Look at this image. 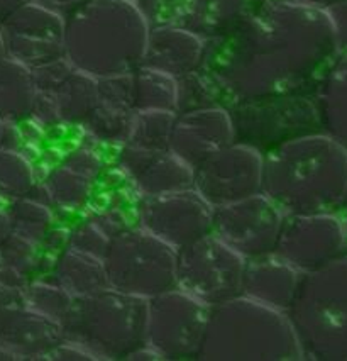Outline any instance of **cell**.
<instances>
[{"instance_id":"1","label":"cell","mask_w":347,"mask_h":361,"mask_svg":"<svg viewBox=\"0 0 347 361\" xmlns=\"http://www.w3.org/2000/svg\"><path fill=\"white\" fill-rule=\"evenodd\" d=\"M337 54L325 9L261 0L227 32L205 41L198 71L229 107L249 99L308 92Z\"/></svg>"},{"instance_id":"2","label":"cell","mask_w":347,"mask_h":361,"mask_svg":"<svg viewBox=\"0 0 347 361\" xmlns=\"http://www.w3.org/2000/svg\"><path fill=\"white\" fill-rule=\"evenodd\" d=\"M149 29L137 0H85L65 18V60L94 78L132 73Z\"/></svg>"},{"instance_id":"3","label":"cell","mask_w":347,"mask_h":361,"mask_svg":"<svg viewBox=\"0 0 347 361\" xmlns=\"http://www.w3.org/2000/svg\"><path fill=\"white\" fill-rule=\"evenodd\" d=\"M302 356L290 319L283 310L237 295L208 310L196 360L275 361Z\"/></svg>"},{"instance_id":"4","label":"cell","mask_w":347,"mask_h":361,"mask_svg":"<svg viewBox=\"0 0 347 361\" xmlns=\"http://www.w3.org/2000/svg\"><path fill=\"white\" fill-rule=\"evenodd\" d=\"M148 299L103 288L90 295L75 297L61 333L85 350L94 360H127L146 343Z\"/></svg>"},{"instance_id":"5","label":"cell","mask_w":347,"mask_h":361,"mask_svg":"<svg viewBox=\"0 0 347 361\" xmlns=\"http://www.w3.org/2000/svg\"><path fill=\"white\" fill-rule=\"evenodd\" d=\"M334 149L312 134L263 153L261 192L285 212L317 214L334 194Z\"/></svg>"},{"instance_id":"6","label":"cell","mask_w":347,"mask_h":361,"mask_svg":"<svg viewBox=\"0 0 347 361\" xmlns=\"http://www.w3.org/2000/svg\"><path fill=\"white\" fill-rule=\"evenodd\" d=\"M108 287L151 299L177 287V250L134 226L111 238L102 258Z\"/></svg>"},{"instance_id":"7","label":"cell","mask_w":347,"mask_h":361,"mask_svg":"<svg viewBox=\"0 0 347 361\" xmlns=\"http://www.w3.org/2000/svg\"><path fill=\"white\" fill-rule=\"evenodd\" d=\"M236 141L261 153L308 134L315 107L307 92L267 95L229 106Z\"/></svg>"},{"instance_id":"8","label":"cell","mask_w":347,"mask_h":361,"mask_svg":"<svg viewBox=\"0 0 347 361\" xmlns=\"http://www.w3.org/2000/svg\"><path fill=\"white\" fill-rule=\"evenodd\" d=\"M244 264L215 234H205L177 251V287L212 307L241 295Z\"/></svg>"},{"instance_id":"9","label":"cell","mask_w":347,"mask_h":361,"mask_svg":"<svg viewBox=\"0 0 347 361\" xmlns=\"http://www.w3.org/2000/svg\"><path fill=\"white\" fill-rule=\"evenodd\" d=\"M210 307L179 287L148 299L146 343L161 360H196Z\"/></svg>"},{"instance_id":"10","label":"cell","mask_w":347,"mask_h":361,"mask_svg":"<svg viewBox=\"0 0 347 361\" xmlns=\"http://www.w3.org/2000/svg\"><path fill=\"white\" fill-rule=\"evenodd\" d=\"M36 102L31 119L43 129L80 128L97 99V78L65 58L32 70Z\"/></svg>"},{"instance_id":"11","label":"cell","mask_w":347,"mask_h":361,"mask_svg":"<svg viewBox=\"0 0 347 361\" xmlns=\"http://www.w3.org/2000/svg\"><path fill=\"white\" fill-rule=\"evenodd\" d=\"M285 212L259 192L237 202L214 209L212 234L244 259L273 253Z\"/></svg>"},{"instance_id":"12","label":"cell","mask_w":347,"mask_h":361,"mask_svg":"<svg viewBox=\"0 0 347 361\" xmlns=\"http://www.w3.org/2000/svg\"><path fill=\"white\" fill-rule=\"evenodd\" d=\"M108 168L107 158L89 136L68 148L37 176L48 204L56 214H80Z\"/></svg>"},{"instance_id":"13","label":"cell","mask_w":347,"mask_h":361,"mask_svg":"<svg viewBox=\"0 0 347 361\" xmlns=\"http://www.w3.org/2000/svg\"><path fill=\"white\" fill-rule=\"evenodd\" d=\"M194 188L214 209L259 194L263 153L244 142H231L194 168Z\"/></svg>"},{"instance_id":"14","label":"cell","mask_w":347,"mask_h":361,"mask_svg":"<svg viewBox=\"0 0 347 361\" xmlns=\"http://www.w3.org/2000/svg\"><path fill=\"white\" fill-rule=\"evenodd\" d=\"M214 207L194 187L156 197H143L137 224L179 250L212 233Z\"/></svg>"},{"instance_id":"15","label":"cell","mask_w":347,"mask_h":361,"mask_svg":"<svg viewBox=\"0 0 347 361\" xmlns=\"http://www.w3.org/2000/svg\"><path fill=\"white\" fill-rule=\"evenodd\" d=\"M6 56L34 70L65 58V19L26 0L0 23Z\"/></svg>"},{"instance_id":"16","label":"cell","mask_w":347,"mask_h":361,"mask_svg":"<svg viewBox=\"0 0 347 361\" xmlns=\"http://www.w3.org/2000/svg\"><path fill=\"white\" fill-rule=\"evenodd\" d=\"M261 0H137L149 26L185 29L200 39L222 36Z\"/></svg>"},{"instance_id":"17","label":"cell","mask_w":347,"mask_h":361,"mask_svg":"<svg viewBox=\"0 0 347 361\" xmlns=\"http://www.w3.org/2000/svg\"><path fill=\"white\" fill-rule=\"evenodd\" d=\"M61 341L58 322L29 307L20 288L0 285V346L15 360H46Z\"/></svg>"},{"instance_id":"18","label":"cell","mask_w":347,"mask_h":361,"mask_svg":"<svg viewBox=\"0 0 347 361\" xmlns=\"http://www.w3.org/2000/svg\"><path fill=\"white\" fill-rule=\"evenodd\" d=\"M119 168L141 197H156L194 187V168L170 149H146L124 145L115 149Z\"/></svg>"},{"instance_id":"19","label":"cell","mask_w":347,"mask_h":361,"mask_svg":"<svg viewBox=\"0 0 347 361\" xmlns=\"http://www.w3.org/2000/svg\"><path fill=\"white\" fill-rule=\"evenodd\" d=\"M236 141L232 117L224 106L177 112L170 136V151L196 168L205 159Z\"/></svg>"},{"instance_id":"20","label":"cell","mask_w":347,"mask_h":361,"mask_svg":"<svg viewBox=\"0 0 347 361\" xmlns=\"http://www.w3.org/2000/svg\"><path fill=\"white\" fill-rule=\"evenodd\" d=\"M136 112L132 73L97 78V99L80 128L99 146L117 149L127 142Z\"/></svg>"},{"instance_id":"21","label":"cell","mask_w":347,"mask_h":361,"mask_svg":"<svg viewBox=\"0 0 347 361\" xmlns=\"http://www.w3.org/2000/svg\"><path fill=\"white\" fill-rule=\"evenodd\" d=\"M302 274L278 255L270 253L246 259L242 295L286 312L298 292Z\"/></svg>"},{"instance_id":"22","label":"cell","mask_w":347,"mask_h":361,"mask_svg":"<svg viewBox=\"0 0 347 361\" xmlns=\"http://www.w3.org/2000/svg\"><path fill=\"white\" fill-rule=\"evenodd\" d=\"M205 41L185 29L173 26H151L143 65L173 78H182L198 70Z\"/></svg>"},{"instance_id":"23","label":"cell","mask_w":347,"mask_h":361,"mask_svg":"<svg viewBox=\"0 0 347 361\" xmlns=\"http://www.w3.org/2000/svg\"><path fill=\"white\" fill-rule=\"evenodd\" d=\"M324 233L325 224L317 214L286 216L273 253L300 274L312 270L329 247V238Z\"/></svg>"},{"instance_id":"24","label":"cell","mask_w":347,"mask_h":361,"mask_svg":"<svg viewBox=\"0 0 347 361\" xmlns=\"http://www.w3.org/2000/svg\"><path fill=\"white\" fill-rule=\"evenodd\" d=\"M41 276L61 287L73 299L108 287L102 259L66 246L54 256L48 270Z\"/></svg>"},{"instance_id":"25","label":"cell","mask_w":347,"mask_h":361,"mask_svg":"<svg viewBox=\"0 0 347 361\" xmlns=\"http://www.w3.org/2000/svg\"><path fill=\"white\" fill-rule=\"evenodd\" d=\"M36 102L32 70L4 56L0 60V117L6 123L19 124L31 119Z\"/></svg>"},{"instance_id":"26","label":"cell","mask_w":347,"mask_h":361,"mask_svg":"<svg viewBox=\"0 0 347 361\" xmlns=\"http://www.w3.org/2000/svg\"><path fill=\"white\" fill-rule=\"evenodd\" d=\"M43 271L41 247L12 233L0 245V285L23 290Z\"/></svg>"},{"instance_id":"27","label":"cell","mask_w":347,"mask_h":361,"mask_svg":"<svg viewBox=\"0 0 347 361\" xmlns=\"http://www.w3.org/2000/svg\"><path fill=\"white\" fill-rule=\"evenodd\" d=\"M132 92L136 111L177 112L178 82L161 71L141 65L132 71Z\"/></svg>"},{"instance_id":"28","label":"cell","mask_w":347,"mask_h":361,"mask_svg":"<svg viewBox=\"0 0 347 361\" xmlns=\"http://www.w3.org/2000/svg\"><path fill=\"white\" fill-rule=\"evenodd\" d=\"M12 228L20 238L34 243L41 247L48 233L56 226V212L48 204L41 202L34 197H20L9 202Z\"/></svg>"},{"instance_id":"29","label":"cell","mask_w":347,"mask_h":361,"mask_svg":"<svg viewBox=\"0 0 347 361\" xmlns=\"http://www.w3.org/2000/svg\"><path fill=\"white\" fill-rule=\"evenodd\" d=\"M37 183V170L26 154L0 148V199L12 202L31 194Z\"/></svg>"},{"instance_id":"30","label":"cell","mask_w":347,"mask_h":361,"mask_svg":"<svg viewBox=\"0 0 347 361\" xmlns=\"http://www.w3.org/2000/svg\"><path fill=\"white\" fill-rule=\"evenodd\" d=\"M175 116L171 111H139L134 117L131 134L125 145L146 149H170V136Z\"/></svg>"},{"instance_id":"31","label":"cell","mask_w":347,"mask_h":361,"mask_svg":"<svg viewBox=\"0 0 347 361\" xmlns=\"http://www.w3.org/2000/svg\"><path fill=\"white\" fill-rule=\"evenodd\" d=\"M23 295L29 307L41 316L58 322V324H61L73 302V297L68 292H65L61 287L43 279V276L31 280L23 288Z\"/></svg>"},{"instance_id":"32","label":"cell","mask_w":347,"mask_h":361,"mask_svg":"<svg viewBox=\"0 0 347 361\" xmlns=\"http://www.w3.org/2000/svg\"><path fill=\"white\" fill-rule=\"evenodd\" d=\"M178 82V104L177 112L194 111V109L222 106L217 97L214 87L198 70L191 71L185 77L177 78Z\"/></svg>"},{"instance_id":"33","label":"cell","mask_w":347,"mask_h":361,"mask_svg":"<svg viewBox=\"0 0 347 361\" xmlns=\"http://www.w3.org/2000/svg\"><path fill=\"white\" fill-rule=\"evenodd\" d=\"M108 241L111 238L83 216H80V219L66 231V247H72L75 251H80V253L90 255L99 259H102L106 255Z\"/></svg>"},{"instance_id":"34","label":"cell","mask_w":347,"mask_h":361,"mask_svg":"<svg viewBox=\"0 0 347 361\" xmlns=\"http://www.w3.org/2000/svg\"><path fill=\"white\" fill-rule=\"evenodd\" d=\"M46 360H54V361H87V360H94L92 356L87 353L85 350H82L80 346H77V344L70 343V341H63L60 344H56V346L53 348L51 353L48 355V358Z\"/></svg>"},{"instance_id":"35","label":"cell","mask_w":347,"mask_h":361,"mask_svg":"<svg viewBox=\"0 0 347 361\" xmlns=\"http://www.w3.org/2000/svg\"><path fill=\"white\" fill-rule=\"evenodd\" d=\"M31 2L37 4V6L44 7V9L54 12V14L61 16L63 19L70 16L75 9L82 6L85 0H31Z\"/></svg>"},{"instance_id":"36","label":"cell","mask_w":347,"mask_h":361,"mask_svg":"<svg viewBox=\"0 0 347 361\" xmlns=\"http://www.w3.org/2000/svg\"><path fill=\"white\" fill-rule=\"evenodd\" d=\"M12 233H14V228H12V221L6 205V207H0V245H2Z\"/></svg>"},{"instance_id":"37","label":"cell","mask_w":347,"mask_h":361,"mask_svg":"<svg viewBox=\"0 0 347 361\" xmlns=\"http://www.w3.org/2000/svg\"><path fill=\"white\" fill-rule=\"evenodd\" d=\"M127 360H134V361L148 360V361H153V360H161V356L158 355V353L154 351L148 343H144L143 346H139V348H137V350H134L131 355L127 356Z\"/></svg>"},{"instance_id":"38","label":"cell","mask_w":347,"mask_h":361,"mask_svg":"<svg viewBox=\"0 0 347 361\" xmlns=\"http://www.w3.org/2000/svg\"><path fill=\"white\" fill-rule=\"evenodd\" d=\"M24 2H26V0H0V23H2L12 11H15L19 6H23Z\"/></svg>"},{"instance_id":"39","label":"cell","mask_w":347,"mask_h":361,"mask_svg":"<svg viewBox=\"0 0 347 361\" xmlns=\"http://www.w3.org/2000/svg\"><path fill=\"white\" fill-rule=\"evenodd\" d=\"M286 2L303 4V6H312V7H319V9H327L330 4H334L336 0H286Z\"/></svg>"},{"instance_id":"40","label":"cell","mask_w":347,"mask_h":361,"mask_svg":"<svg viewBox=\"0 0 347 361\" xmlns=\"http://www.w3.org/2000/svg\"><path fill=\"white\" fill-rule=\"evenodd\" d=\"M6 126H7V123H6V121L2 119V117H0V145H2V140H4V131H6Z\"/></svg>"},{"instance_id":"41","label":"cell","mask_w":347,"mask_h":361,"mask_svg":"<svg viewBox=\"0 0 347 361\" xmlns=\"http://www.w3.org/2000/svg\"><path fill=\"white\" fill-rule=\"evenodd\" d=\"M6 56V48H4V39H2V32H0V60Z\"/></svg>"}]
</instances>
